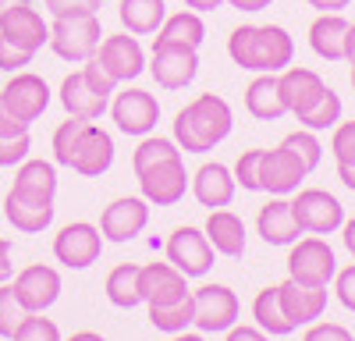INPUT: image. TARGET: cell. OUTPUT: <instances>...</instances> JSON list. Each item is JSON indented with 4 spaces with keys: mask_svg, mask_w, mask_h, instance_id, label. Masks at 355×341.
Segmentation results:
<instances>
[{
    "mask_svg": "<svg viewBox=\"0 0 355 341\" xmlns=\"http://www.w3.org/2000/svg\"><path fill=\"white\" fill-rule=\"evenodd\" d=\"M331 153L338 164H355V121H338L331 128Z\"/></svg>",
    "mask_w": 355,
    "mask_h": 341,
    "instance_id": "cell-41",
    "label": "cell"
},
{
    "mask_svg": "<svg viewBox=\"0 0 355 341\" xmlns=\"http://www.w3.org/2000/svg\"><path fill=\"white\" fill-rule=\"evenodd\" d=\"M139 192L150 207H178L189 192V170H185V153L182 157H171V160H160L153 167L139 170Z\"/></svg>",
    "mask_w": 355,
    "mask_h": 341,
    "instance_id": "cell-8",
    "label": "cell"
},
{
    "mask_svg": "<svg viewBox=\"0 0 355 341\" xmlns=\"http://www.w3.org/2000/svg\"><path fill=\"white\" fill-rule=\"evenodd\" d=\"M117 18L132 36H157V28L167 18V0H121Z\"/></svg>",
    "mask_w": 355,
    "mask_h": 341,
    "instance_id": "cell-30",
    "label": "cell"
},
{
    "mask_svg": "<svg viewBox=\"0 0 355 341\" xmlns=\"http://www.w3.org/2000/svg\"><path fill=\"white\" fill-rule=\"evenodd\" d=\"M68 341H107L103 334H96V331H75Z\"/></svg>",
    "mask_w": 355,
    "mask_h": 341,
    "instance_id": "cell-57",
    "label": "cell"
},
{
    "mask_svg": "<svg viewBox=\"0 0 355 341\" xmlns=\"http://www.w3.org/2000/svg\"><path fill=\"white\" fill-rule=\"evenodd\" d=\"M157 40L160 43H182V46H192L199 50L202 40H206V21L199 11H178V15H167L164 25L157 28Z\"/></svg>",
    "mask_w": 355,
    "mask_h": 341,
    "instance_id": "cell-32",
    "label": "cell"
},
{
    "mask_svg": "<svg viewBox=\"0 0 355 341\" xmlns=\"http://www.w3.org/2000/svg\"><path fill=\"white\" fill-rule=\"evenodd\" d=\"M227 57L242 71L281 75L295 64V40L284 25H239L227 36Z\"/></svg>",
    "mask_w": 355,
    "mask_h": 341,
    "instance_id": "cell-1",
    "label": "cell"
},
{
    "mask_svg": "<svg viewBox=\"0 0 355 341\" xmlns=\"http://www.w3.org/2000/svg\"><path fill=\"white\" fill-rule=\"evenodd\" d=\"M252 320H256V327H259V331H266L270 338H288V334L299 331V327H295V324L288 320V313H284V306H281L277 284L263 288V292L252 299Z\"/></svg>",
    "mask_w": 355,
    "mask_h": 341,
    "instance_id": "cell-31",
    "label": "cell"
},
{
    "mask_svg": "<svg viewBox=\"0 0 355 341\" xmlns=\"http://www.w3.org/2000/svg\"><path fill=\"white\" fill-rule=\"evenodd\" d=\"M11 341H64V338H61V327L46 320L43 313H25V320L18 324Z\"/></svg>",
    "mask_w": 355,
    "mask_h": 341,
    "instance_id": "cell-38",
    "label": "cell"
},
{
    "mask_svg": "<svg viewBox=\"0 0 355 341\" xmlns=\"http://www.w3.org/2000/svg\"><path fill=\"white\" fill-rule=\"evenodd\" d=\"M150 75L157 78L160 89L174 93V89H185V85L196 82L199 75V50L182 46V43H160L153 40V57H150Z\"/></svg>",
    "mask_w": 355,
    "mask_h": 341,
    "instance_id": "cell-9",
    "label": "cell"
},
{
    "mask_svg": "<svg viewBox=\"0 0 355 341\" xmlns=\"http://www.w3.org/2000/svg\"><path fill=\"white\" fill-rule=\"evenodd\" d=\"M302 341H355V334L348 327H341V324H320L316 320V324L306 327Z\"/></svg>",
    "mask_w": 355,
    "mask_h": 341,
    "instance_id": "cell-47",
    "label": "cell"
},
{
    "mask_svg": "<svg viewBox=\"0 0 355 341\" xmlns=\"http://www.w3.org/2000/svg\"><path fill=\"white\" fill-rule=\"evenodd\" d=\"M281 146H288L295 157H299L306 167H309V175L320 167V160H323V142H320V135L316 132H309V128H299V132H288L284 139H281Z\"/></svg>",
    "mask_w": 355,
    "mask_h": 341,
    "instance_id": "cell-37",
    "label": "cell"
},
{
    "mask_svg": "<svg viewBox=\"0 0 355 341\" xmlns=\"http://www.w3.org/2000/svg\"><path fill=\"white\" fill-rule=\"evenodd\" d=\"M43 4L53 18H64V15H100L103 0H43Z\"/></svg>",
    "mask_w": 355,
    "mask_h": 341,
    "instance_id": "cell-43",
    "label": "cell"
},
{
    "mask_svg": "<svg viewBox=\"0 0 355 341\" xmlns=\"http://www.w3.org/2000/svg\"><path fill=\"white\" fill-rule=\"evenodd\" d=\"M100 40H103L100 15H64V18H53L46 46L68 64H85L96 53Z\"/></svg>",
    "mask_w": 355,
    "mask_h": 341,
    "instance_id": "cell-3",
    "label": "cell"
},
{
    "mask_svg": "<svg viewBox=\"0 0 355 341\" xmlns=\"http://www.w3.org/2000/svg\"><path fill=\"white\" fill-rule=\"evenodd\" d=\"M224 341H270V334L259 331V327H245V324H234L224 331Z\"/></svg>",
    "mask_w": 355,
    "mask_h": 341,
    "instance_id": "cell-48",
    "label": "cell"
},
{
    "mask_svg": "<svg viewBox=\"0 0 355 341\" xmlns=\"http://www.w3.org/2000/svg\"><path fill=\"white\" fill-rule=\"evenodd\" d=\"M103 292H107L110 306H117V309L142 306V295H139V263H117L107 274V281H103Z\"/></svg>",
    "mask_w": 355,
    "mask_h": 341,
    "instance_id": "cell-33",
    "label": "cell"
},
{
    "mask_svg": "<svg viewBox=\"0 0 355 341\" xmlns=\"http://www.w3.org/2000/svg\"><path fill=\"white\" fill-rule=\"evenodd\" d=\"M227 8H234V11H245V15H256V11H266L274 4V0H224Z\"/></svg>",
    "mask_w": 355,
    "mask_h": 341,
    "instance_id": "cell-51",
    "label": "cell"
},
{
    "mask_svg": "<svg viewBox=\"0 0 355 341\" xmlns=\"http://www.w3.org/2000/svg\"><path fill=\"white\" fill-rule=\"evenodd\" d=\"M28 150H33V135H0V167H18Z\"/></svg>",
    "mask_w": 355,
    "mask_h": 341,
    "instance_id": "cell-42",
    "label": "cell"
},
{
    "mask_svg": "<svg viewBox=\"0 0 355 341\" xmlns=\"http://www.w3.org/2000/svg\"><path fill=\"white\" fill-rule=\"evenodd\" d=\"M171 157H182V146H178L174 139H167V135H142L139 139V146L132 150V170L139 175V170H146V167H153V164H160V160H171Z\"/></svg>",
    "mask_w": 355,
    "mask_h": 341,
    "instance_id": "cell-35",
    "label": "cell"
},
{
    "mask_svg": "<svg viewBox=\"0 0 355 341\" xmlns=\"http://www.w3.org/2000/svg\"><path fill=\"white\" fill-rule=\"evenodd\" d=\"M68 170L82 178H100L114 167V135L107 128H100L96 121H82L78 132H75V142L68 150V160H64Z\"/></svg>",
    "mask_w": 355,
    "mask_h": 341,
    "instance_id": "cell-5",
    "label": "cell"
},
{
    "mask_svg": "<svg viewBox=\"0 0 355 341\" xmlns=\"http://www.w3.org/2000/svg\"><path fill=\"white\" fill-rule=\"evenodd\" d=\"M341 242H345V249L355 256V217H345V224H341Z\"/></svg>",
    "mask_w": 355,
    "mask_h": 341,
    "instance_id": "cell-53",
    "label": "cell"
},
{
    "mask_svg": "<svg viewBox=\"0 0 355 341\" xmlns=\"http://www.w3.org/2000/svg\"><path fill=\"white\" fill-rule=\"evenodd\" d=\"M150 309V324L164 334H182L192 327V295L167 302V306H146Z\"/></svg>",
    "mask_w": 355,
    "mask_h": 341,
    "instance_id": "cell-36",
    "label": "cell"
},
{
    "mask_svg": "<svg viewBox=\"0 0 355 341\" xmlns=\"http://www.w3.org/2000/svg\"><path fill=\"white\" fill-rule=\"evenodd\" d=\"M4 217H8V224L15 227V231L40 235V231H46V227L53 224L57 207L53 203H33V199H21V195H15L8 189V195H4Z\"/></svg>",
    "mask_w": 355,
    "mask_h": 341,
    "instance_id": "cell-28",
    "label": "cell"
},
{
    "mask_svg": "<svg viewBox=\"0 0 355 341\" xmlns=\"http://www.w3.org/2000/svg\"><path fill=\"white\" fill-rule=\"evenodd\" d=\"M189 192L196 195L199 207L224 210V207H231V199H234V192H239V185H234V175H231L227 164L206 160V164H199V170L189 178Z\"/></svg>",
    "mask_w": 355,
    "mask_h": 341,
    "instance_id": "cell-18",
    "label": "cell"
},
{
    "mask_svg": "<svg viewBox=\"0 0 355 341\" xmlns=\"http://www.w3.org/2000/svg\"><path fill=\"white\" fill-rule=\"evenodd\" d=\"M171 341H206V338H202V331H196V334L192 331H182V334H171Z\"/></svg>",
    "mask_w": 355,
    "mask_h": 341,
    "instance_id": "cell-59",
    "label": "cell"
},
{
    "mask_svg": "<svg viewBox=\"0 0 355 341\" xmlns=\"http://www.w3.org/2000/svg\"><path fill=\"white\" fill-rule=\"evenodd\" d=\"M33 125H25V121H18L15 114L8 110V103L0 100V135H25Z\"/></svg>",
    "mask_w": 355,
    "mask_h": 341,
    "instance_id": "cell-49",
    "label": "cell"
},
{
    "mask_svg": "<svg viewBox=\"0 0 355 341\" xmlns=\"http://www.w3.org/2000/svg\"><path fill=\"white\" fill-rule=\"evenodd\" d=\"M93 57L103 64V71H107V75H110L117 85L135 82V78L146 71V50H142V43H139L132 33L103 36Z\"/></svg>",
    "mask_w": 355,
    "mask_h": 341,
    "instance_id": "cell-15",
    "label": "cell"
},
{
    "mask_svg": "<svg viewBox=\"0 0 355 341\" xmlns=\"http://www.w3.org/2000/svg\"><path fill=\"white\" fill-rule=\"evenodd\" d=\"M0 36L21 50H28V53H40L50 43V21L40 15V8L21 4L0 18Z\"/></svg>",
    "mask_w": 355,
    "mask_h": 341,
    "instance_id": "cell-20",
    "label": "cell"
},
{
    "mask_svg": "<svg viewBox=\"0 0 355 341\" xmlns=\"http://www.w3.org/2000/svg\"><path fill=\"white\" fill-rule=\"evenodd\" d=\"M338 274V256L323 235H309L288 245V277L309 288H331Z\"/></svg>",
    "mask_w": 355,
    "mask_h": 341,
    "instance_id": "cell-4",
    "label": "cell"
},
{
    "mask_svg": "<svg viewBox=\"0 0 355 341\" xmlns=\"http://www.w3.org/2000/svg\"><path fill=\"white\" fill-rule=\"evenodd\" d=\"M231 128L234 110L217 93H202L174 114V142L182 146V153H210L231 135Z\"/></svg>",
    "mask_w": 355,
    "mask_h": 341,
    "instance_id": "cell-2",
    "label": "cell"
},
{
    "mask_svg": "<svg viewBox=\"0 0 355 341\" xmlns=\"http://www.w3.org/2000/svg\"><path fill=\"white\" fill-rule=\"evenodd\" d=\"M338 178H341L345 189L355 192V164H338Z\"/></svg>",
    "mask_w": 355,
    "mask_h": 341,
    "instance_id": "cell-55",
    "label": "cell"
},
{
    "mask_svg": "<svg viewBox=\"0 0 355 341\" xmlns=\"http://www.w3.org/2000/svg\"><path fill=\"white\" fill-rule=\"evenodd\" d=\"M150 224V203L142 195H121L114 199L110 207H103L100 213V235L103 242H114V245H125L132 238H139Z\"/></svg>",
    "mask_w": 355,
    "mask_h": 341,
    "instance_id": "cell-13",
    "label": "cell"
},
{
    "mask_svg": "<svg viewBox=\"0 0 355 341\" xmlns=\"http://www.w3.org/2000/svg\"><path fill=\"white\" fill-rule=\"evenodd\" d=\"M57 100H61V107L68 110V118H82V121H100L107 114V107H110V100L93 89V82L85 78L82 68L64 75L61 89H57Z\"/></svg>",
    "mask_w": 355,
    "mask_h": 341,
    "instance_id": "cell-21",
    "label": "cell"
},
{
    "mask_svg": "<svg viewBox=\"0 0 355 341\" xmlns=\"http://www.w3.org/2000/svg\"><path fill=\"white\" fill-rule=\"evenodd\" d=\"M100 252H103V235L89 220H71L53 235V256L68 270H89L100 260Z\"/></svg>",
    "mask_w": 355,
    "mask_h": 341,
    "instance_id": "cell-11",
    "label": "cell"
},
{
    "mask_svg": "<svg viewBox=\"0 0 355 341\" xmlns=\"http://www.w3.org/2000/svg\"><path fill=\"white\" fill-rule=\"evenodd\" d=\"M245 110L256 121H277L288 114L284 96H281V82L277 75H256L245 89Z\"/></svg>",
    "mask_w": 355,
    "mask_h": 341,
    "instance_id": "cell-29",
    "label": "cell"
},
{
    "mask_svg": "<svg viewBox=\"0 0 355 341\" xmlns=\"http://www.w3.org/2000/svg\"><path fill=\"white\" fill-rule=\"evenodd\" d=\"M167 263L178 267L185 277H206L214 270V260H217V252L210 245V238H206V231H199V227H174L171 238H167Z\"/></svg>",
    "mask_w": 355,
    "mask_h": 341,
    "instance_id": "cell-12",
    "label": "cell"
},
{
    "mask_svg": "<svg viewBox=\"0 0 355 341\" xmlns=\"http://www.w3.org/2000/svg\"><path fill=\"white\" fill-rule=\"evenodd\" d=\"M21 4H33V0H0V18H4L8 11H15V8H21Z\"/></svg>",
    "mask_w": 355,
    "mask_h": 341,
    "instance_id": "cell-58",
    "label": "cell"
},
{
    "mask_svg": "<svg viewBox=\"0 0 355 341\" xmlns=\"http://www.w3.org/2000/svg\"><path fill=\"white\" fill-rule=\"evenodd\" d=\"M259 160H263V150H245L234 160V167H231L234 185L245 189V192H259Z\"/></svg>",
    "mask_w": 355,
    "mask_h": 341,
    "instance_id": "cell-40",
    "label": "cell"
},
{
    "mask_svg": "<svg viewBox=\"0 0 355 341\" xmlns=\"http://www.w3.org/2000/svg\"><path fill=\"white\" fill-rule=\"evenodd\" d=\"M334 295H338V302L348 309V313H355V263H348V267H338V274H334Z\"/></svg>",
    "mask_w": 355,
    "mask_h": 341,
    "instance_id": "cell-45",
    "label": "cell"
},
{
    "mask_svg": "<svg viewBox=\"0 0 355 341\" xmlns=\"http://www.w3.org/2000/svg\"><path fill=\"white\" fill-rule=\"evenodd\" d=\"M277 295L295 327H309L327 313V288H309V284H299L288 277L284 284H277Z\"/></svg>",
    "mask_w": 355,
    "mask_h": 341,
    "instance_id": "cell-22",
    "label": "cell"
},
{
    "mask_svg": "<svg viewBox=\"0 0 355 341\" xmlns=\"http://www.w3.org/2000/svg\"><path fill=\"white\" fill-rule=\"evenodd\" d=\"M348 18L341 11L331 15H316V21L309 25V50L320 57V61H345V40H348Z\"/></svg>",
    "mask_w": 355,
    "mask_h": 341,
    "instance_id": "cell-27",
    "label": "cell"
},
{
    "mask_svg": "<svg viewBox=\"0 0 355 341\" xmlns=\"http://www.w3.org/2000/svg\"><path fill=\"white\" fill-rule=\"evenodd\" d=\"M341 114H345V103H341V96L327 85V89H323L295 121H299V128H309V132L320 135V132H331V128L341 121Z\"/></svg>",
    "mask_w": 355,
    "mask_h": 341,
    "instance_id": "cell-34",
    "label": "cell"
},
{
    "mask_svg": "<svg viewBox=\"0 0 355 341\" xmlns=\"http://www.w3.org/2000/svg\"><path fill=\"white\" fill-rule=\"evenodd\" d=\"M291 213L306 235H334L345 224L341 199L327 189H299L291 199Z\"/></svg>",
    "mask_w": 355,
    "mask_h": 341,
    "instance_id": "cell-7",
    "label": "cell"
},
{
    "mask_svg": "<svg viewBox=\"0 0 355 341\" xmlns=\"http://www.w3.org/2000/svg\"><path fill=\"white\" fill-rule=\"evenodd\" d=\"M82 71H85V78H89V82H93V89H96L100 96H107V100H110V96L117 93V82L103 71V64L96 61V57H89V61L82 64Z\"/></svg>",
    "mask_w": 355,
    "mask_h": 341,
    "instance_id": "cell-46",
    "label": "cell"
},
{
    "mask_svg": "<svg viewBox=\"0 0 355 341\" xmlns=\"http://www.w3.org/2000/svg\"><path fill=\"white\" fill-rule=\"evenodd\" d=\"M277 82H281V96H284V107H288L291 118H299V114H302L323 89H327V82L320 78V71L302 68V64H288V68L277 75Z\"/></svg>",
    "mask_w": 355,
    "mask_h": 341,
    "instance_id": "cell-25",
    "label": "cell"
},
{
    "mask_svg": "<svg viewBox=\"0 0 355 341\" xmlns=\"http://www.w3.org/2000/svg\"><path fill=\"white\" fill-rule=\"evenodd\" d=\"M352 64V89H355V61H348Z\"/></svg>",
    "mask_w": 355,
    "mask_h": 341,
    "instance_id": "cell-60",
    "label": "cell"
},
{
    "mask_svg": "<svg viewBox=\"0 0 355 341\" xmlns=\"http://www.w3.org/2000/svg\"><path fill=\"white\" fill-rule=\"evenodd\" d=\"M306 178H309V167L295 157L288 146L263 150V160H259V192L291 195V192L302 189Z\"/></svg>",
    "mask_w": 355,
    "mask_h": 341,
    "instance_id": "cell-16",
    "label": "cell"
},
{
    "mask_svg": "<svg viewBox=\"0 0 355 341\" xmlns=\"http://www.w3.org/2000/svg\"><path fill=\"white\" fill-rule=\"evenodd\" d=\"M15 195L33 199V203H53L57 199V164L53 160H21L15 170Z\"/></svg>",
    "mask_w": 355,
    "mask_h": 341,
    "instance_id": "cell-24",
    "label": "cell"
},
{
    "mask_svg": "<svg viewBox=\"0 0 355 341\" xmlns=\"http://www.w3.org/2000/svg\"><path fill=\"white\" fill-rule=\"evenodd\" d=\"M309 8H316L320 15H331V11H345L352 0H306Z\"/></svg>",
    "mask_w": 355,
    "mask_h": 341,
    "instance_id": "cell-52",
    "label": "cell"
},
{
    "mask_svg": "<svg viewBox=\"0 0 355 341\" xmlns=\"http://www.w3.org/2000/svg\"><path fill=\"white\" fill-rule=\"evenodd\" d=\"M110 118L117 125V132H125V135H150L160 121V100L153 93H146L139 89V85H132V89H121V93H114L110 96Z\"/></svg>",
    "mask_w": 355,
    "mask_h": 341,
    "instance_id": "cell-10",
    "label": "cell"
},
{
    "mask_svg": "<svg viewBox=\"0 0 355 341\" xmlns=\"http://www.w3.org/2000/svg\"><path fill=\"white\" fill-rule=\"evenodd\" d=\"M345 61H355V21L348 25V40H345Z\"/></svg>",
    "mask_w": 355,
    "mask_h": 341,
    "instance_id": "cell-56",
    "label": "cell"
},
{
    "mask_svg": "<svg viewBox=\"0 0 355 341\" xmlns=\"http://www.w3.org/2000/svg\"><path fill=\"white\" fill-rule=\"evenodd\" d=\"M0 100L8 103V110L15 114L18 121L33 125V121L43 118V110L50 107V85L36 71H15L8 78V85L0 89Z\"/></svg>",
    "mask_w": 355,
    "mask_h": 341,
    "instance_id": "cell-14",
    "label": "cell"
},
{
    "mask_svg": "<svg viewBox=\"0 0 355 341\" xmlns=\"http://www.w3.org/2000/svg\"><path fill=\"white\" fill-rule=\"evenodd\" d=\"M185 8H189V11L206 15V11H217V8H224V0H185Z\"/></svg>",
    "mask_w": 355,
    "mask_h": 341,
    "instance_id": "cell-54",
    "label": "cell"
},
{
    "mask_svg": "<svg viewBox=\"0 0 355 341\" xmlns=\"http://www.w3.org/2000/svg\"><path fill=\"white\" fill-rule=\"evenodd\" d=\"M15 299L21 302L25 313H46L61 299V274L46 263H28L15 274Z\"/></svg>",
    "mask_w": 355,
    "mask_h": 341,
    "instance_id": "cell-17",
    "label": "cell"
},
{
    "mask_svg": "<svg viewBox=\"0 0 355 341\" xmlns=\"http://www.w3.org/2000/svg\"><path fill=\"white\" fill-rule=\"evenodd\" d=\"M21 320H25V309H21V302L15 299V288L4 281V284H0V338L11 341V334L18 331Z\"/></svg>",
    "mask_w": 355,
    "mask_h": 341,
    "instance_id": "cell-39",
    "label": "cell"
},
{
    "mask_svg": "<svg viewBox=\"0 0 355 341\" xmlns=\"http://www.w3.org/2000/svg\"><path fill=\"white\" fill-rule=\"evenodd\" d=\"M256 231H259V238H263L266 245H284V249L306 235L302 227H299V220H295L291 203H288L284 195H274L266 207H259V213H256Z\"/></svg>",
    "mask_w": 355,
    "mask_h": 341,
    "instance_id": "cell-23",
    "label": "cell"
},
{
    "mask_svg": "<svg viewBox=\"0 0 355 341\" xmlns=\"http://www.w3.org/2000/svg\"><path fill=\"white\" fill-rule=\"evenodd\" d=\"M139 295L146 306H167V302H178L192 292H189V277L178 267L146 263V267H139Z\"/></svg>",
    "mask_w": 355,
    "mask_h": 341,
    "instance_id": "cell-19",
    "label": "cell"
},
{
    "mask_svg": "<svg viewBox=\"0 0 355 341\" xmlns=\"http://www.w3.org/2000/svg\"><path fill=\"white\" fill-rule=\"evenodd\" d=\"M202 231H206V238H210L217 256H227V260H242L245 256V220L239 213H231L227 207L210 210Z\"/></svg>",
    "mask_w": 355,
    "mask_h": 341,
    "instance_id": "cell-26",
    "label": "cell"
},
{
    "mask_svg": "<svg viewBox=\"0 0 355 341\" xmlns=\"http://www.w3.org/2000/svg\"><path fill=\"white\" fill-rule=\"evenodd\" d=\"M242 302L227 284H202L192 292V327L202 334H224L239 324Z\"/></svg>",
    "mask_w": 355,
    "mask_h": 341,
    "instance_id": "cell-6",
    "label": "cell"
},
{
    "mask_svg": "<svg viewBox=\"0 0 355 341\" xmlns=\"http://www.w3.org/2000/svg\"><path fill=\"white\" fill-rule=\"evenodd\" d=\"M33 57L36 53H28V50H21V46H15L0 36V71H8V75L25 71V64H33Z\"/></svg>",
    "mask_w": 355,
    "mask_h": 341,
    "instance_id": "cell-44",
    "label": "cell"
},
{
    "mask_svg": "<svg viewBox=\"0 0 355 341\" xmlns=\"http://www.w3.org/2000/svg\"><path fill=\"white\" fill-rule=\"evenodd\" d=\"M15 277V245L8 238H0V284Z\"/></svg>",
    "mask_w": 355,
    "mask_h": 341,
    "instance_id": "cell-50",
    "label": "cell"
}]
</instances>
